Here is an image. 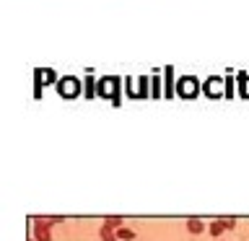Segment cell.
Segmentation results:
<instances>
[{"label":"cell","mask_w":249,"mask_h":241,"mask_svg":"<svg viewBox=\"0 0 249 241\" xmlns=\"http://www.w3.org/2000/svg\"><path fill=\"white\" fill-rule=\"evenodd\" d=\"M29 241H34V239H29Z\"/></svg>","instance_id":"11"},{"label":"cell","mask_w":249,"mask_h":241,"mask_svg":"<svg viewBox=\"0 0 249 241\" xmlns=\"http://www.w3.org/2000/svg\"><path fill=\"white\" fill-rule=\"evenodd\" d=\"M62 218H34V239L36 241H52L50 236V225L60 223Z\"/></svg>","instance_id":"1"},{"label":"cell","mask_w":249,"mask_h":241,"mask_svg":"<svg viewBox=\"0 0 249 241\" xmlns=\"http://www.w3.org/2000/svg\"><path fill=\"white\" fill-rule=\"evenodd\" d=\"M101 241H114V233H112V225H101Z\"/></svg>","instance_id":"8"},{"label":"cell","mask_w":249,"mask_h":241,"mask_svg":"<svg viewBox=\"0 0 249 241\" xmlns=\"http://www.w3.org/2000/svg\"><path fill=\"white\" fill-rule=\"evenodd\" d=\"M57 93L62 99H75L78 93H81V81L73 75H68V78H62V81L57 83Z\"/></svg>","instance_id":"2"},{"label":"cell","mask_w":249,"mask_h":241,"mask_svg":"<svg viewBox=\"0 0 249 241\" xmlns=\"http://www.w3.org/2000/svg\"><path fill=\"white\" fill-rule=\"evenodd\" d=\"M187 231L190 233H202L205 231V223H202L200 218H187Z\"/></svg>","instance_id":"7"},{"label":"cell","mask_w":249,"mask_h":241,"mask_svg":"<svg viewBox=\"0 0 249 241\" xmlns=\"http://www.w3.org/2000/svg\"><path fill=\"white\" fill-rule=\"evenodd\" d=\"M151 93H153V96H159V93H161V91H159V78H153V91H151Z\"/></svg>","instance_id":"10"},{"label":"cell","mask_w":249,"mask_h":241,"mask_svg":"<svg viewBox=\"0 0 249 241\" xmlns=\"http://www.w3.org/2000/svg\"><path fill=\"white\" fill-rule=\"evenodd\" d=\"M202 91L208 93V96H213V99H218L221 96V78H210V81L202 86Z\"/></svg>","instance_id":"6"},{"label":"cell","mask_w":249,"mask_h":241,"mask_svg":"<svg viewBox=\"0 0 249 241\" xmlns=\"http://www.w3.org/2000/svg\"><path fill=\"white\" fill-rule=\"evenodd\" d=\"M117 236H120V239H124V241H132V236H135V233H132L130 228H124V225H122V228L117 231Z\"/></svg>","instance_id":"9"},{"label":"cell","mask_w":249,"mask_h":241,"mask_svg":"<svg viewBox=\"0 0 249 241\" xmlns=\"http://www.w3.org/2000/svg\"><path fill=\"white\" fill-rule=\"evenodd\" d=\"M236 225V218H215L213 223L208 225V233L210 236H223L226 231H231Z\"/></svg>","instance_id":"4"},{"label":"cell","mask_w":249,"mask_h":241,"mask_svg":"<svg viewBox=\"0 0 249 241\" xmlns=\"http://www.w3.org/2000/svg\"><path fill=\"white\" fill-rule=\"evenodd\" d=\"M177 93L182 99H195V96H197V81H195L192 75L182 78V81L177 83Z\"/></svg>","instance_id":"5"},{"label":"cell","mask_w":249,"mask_h":241,"mask_svg":"<svg viewBox=\"0 0 249 241\" xmlns=\"http://www.w3.org/2000/svg\"><path fill=\"white\" fill-rule=\"evenodd\" d=\"M117 91H120V78H104V81H99V96H112V101H114V104H120V93H117Z\"/></svg>","instance_id":"3"}]
</instances>
